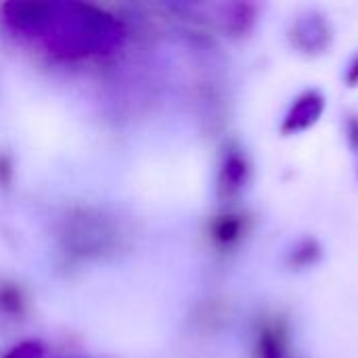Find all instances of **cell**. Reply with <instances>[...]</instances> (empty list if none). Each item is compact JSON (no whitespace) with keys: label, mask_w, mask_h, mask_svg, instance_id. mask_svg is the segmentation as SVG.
<instances>
[{"label":"cell","mask_w":358,"mask_h":358,"mask_svg":"<svg viewBox=\"0 0 358 358\" xmlns=\"http://www.w3.org/2000/svg\"><path fill=\"white\" fill-rule=\"evenodd\" d=\"M4 25L40 40L59 57H86L120 44L124 29L107 13L78 2H6L0 6Z\"/></svg>","instance_id":"obj_1"},{"label":"cell","mask_w":358,"mask_h":358,"mask_svg":"<svg viewBox=\"0 0 358 358\" xmlns=\"http://www.w3.org/2000/svg\"><path fill=\"white\" fill-rule=\"evenodd\" d=\"M331 38H334V34H331L329 21L321 13H315V10L300 15L292 29L294 44L306 55L325 52L331 46Z\"/></svg>","instance_id":"obj_2"},{"label":"cell","mask_w":358,"mask_h":358,"mask_svg":"<svg viewBox=\"0 0 358 358\" xmlns=\"http://www.w3.org/2000/svg\"><path fill=\"white\" fill-rule=\"evenodd\" d=\"M325 109V99L319 92H306L304 96L298 99V103L289 109L285 122H283V132L292 134V132H302L306 128H310L313 124H317V120L321 117Z\"/></svg>","instance_id":"obj_3"},{"label":"cell","mask_w":358,"mask_h":358,"mask_svg":"<svg viewBox=\"0 0 358 358\" xmlns=\"http://www.w3.org/2000/svg\"><path fill=\"white\" fill-rule=\"evenodd\" d=\"M248 178V164L239 153H229L222 170H220V193L222 195H233L237 193Z\"/></svg>","instance_id":"obj_4"},{"label":"cell","mask_w":358,"mask_h":358,"mask_svg":"<svg viewBox=\"0 0 358 358\" xmlns=\"http://www.w3.org/2000/svg\"><path fill=\"white\" fill-rule=\"evenodd\" d=\"M283 352V334L277 329H268L262 334L260 340V355L262 358H281Z\"/></svg>","instance_id":"obj_5"},{"label":"cell","mask_w":358,"mask_h":358,"mask_svg":"<svg viewBox=\"0 0 358 358\" xmlns=\"http://www.w3.org/2000/svg\"><path fill=\"white\" fill-rule=\"evenodd\" d=\"M319 256H321V250H319L317 241L306 239V241H302V243L294 250V254H292V264H294V266H308V264H313Z\"/></svg>","instance_id":"obj_6"},{"label":"cell","mask_w":358,"mask_h":358,"mask_svg":"<svg viewBox=\"0 0 358 358\" xmlns=\"http://www.w3.org/2000/svg\"><path fill=\"white\" fill-rule=\"evenodd\" d=\"M241 233V220L235 218V216H227L222 220L216 222V229H214V235L220 243H231L239 237Z\"/></svg>","instance_id":"obj_7"},{"label":"cell","mask_w":358,"mask_h":358,"mask_svg":"<svg viewBox=\"0 0 358 358\" xmlns=\"http://www.w3.org/2000/svg\"><path fill=\"white\" fill-rule=\"evenodd\" d=\"M42 355H44V346L40 342H23L15 346L4 358H42Z\"/></svg>","instance_id":"obj_8"},{"label":"cell","mask_w":358,"mask_h":358,"mask_svg":"<svg viewBox=\"0 0 358 358\" xmlns=\"http://www.w3.org/2000/svg\"><path fill=\"white\" fill-rule=\"evenodd\" d=\"M346 82H348V86H357L358 84V57L355 59V61H352V65L348 67Z\"/></svg>","instance_id":"obj_9"},{"label":"cell","mask_w":358,"mask_h":358,"mask_svg":"<svg viewBox=\"0 0 358 358\" xmlns=\"http://www.w3.org/2000/svg\"><path fill=\"white\" fill-rule=\"evenodd\" d=\"M348 128H350V141H352V147H358V120L352 117L348 122Z\"/></svg>","instance_id":"obj_10"}]
</instances>
